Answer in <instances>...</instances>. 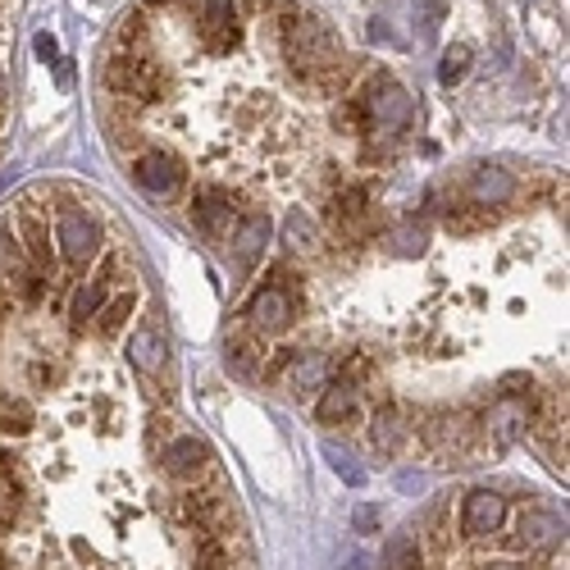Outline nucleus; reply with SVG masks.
I'll return each mask as SVG.
<instances>
[{
	"label": "nucleus",
	"mask_w": 570,
	"mask_h": 570,
	"mask_svg": "<svg viewBox=\"0 0 570 570\" xmlns=\"http://www.w3.org/2000/svg\"><path fill=\"white\" fill-rule=\"evenodd\" d=\"M106 91L115 101H128V106H160L169 91H174V69L156 56V51H141V56H128V51H110L106 69Z\"/></svg>",
	"instance_id": "1"
},
{
	"label": "nucleus",
	"mask_w": 570,
	"mask_h": 570,
	"mask_svg": "<svg viewBox=\"0 0 570 570\" xmlns=\"http://www.w3.org/2000/svg\"><path fill=\"white\" fill-rule=\"evenodd\" d=\"M415 430H420V443L443 465H465L474 448H480V424L465 411H424Z\"/></svg>",
	"instance_id": "2"
},
{
	"label": "nucleus",
	"mask_w": 570,
	"mask_h": 570,
	"mask_svg": "<svg viewBox=\"0 0 570 570\" xmlns=\"http://www.w3.org/2000/svg\"><path fill=\"white\" fill-rule=\"evenodd\" d=\"M278 51H283V60H288L293 78L311 82V73H315V69L343 60V41H338V32L328 28V23H320V19H311V14H306L288 37L278 41Z\"/></svg>",
	"instance_id": "3"
},
{
	"label": "nucleus",
	"mask_w": 570,
	"mask_h": 570,
	"mask_svg": "<svg viewBox=\"0 0 570 570\" xmlns=\"http://www.w3.org/2000/svg\"><path fill=\"white\" fill-rule=\"evenodd\" d=\"M0 278H6L10 297L23 302V306H41L46 293H51V278H46V274L28 261V252L19 247V237H14L10 224H0Z\"/></svg>",
	"instance_id": "4"
},
{
	"label": "nucleus",
	"mask_w": 570,
	"mask_h": 570,
	"mask_svg": "<svg viewBox=\"0 0 570 570\" xmlns=\"http://www.w3.org/2000/svg\"><path fill=\"white\" fill-rule=\"evenodd\" d=\"M10 228H14V237H19V247L28 252V261H32L46 278H60V256H56V228H51V215H46L37 202H19Z\"/></svg>",
	"instance_id": "5"
},
{
	"label": "nucleus",
	"mask_w": 570,
	"mask_h": 570,
	"mask_svg": "<svg viewBox=\"0 0 570 570\" xmlns=\"http://www.w3.org/2000/svg\"><path fill=\"white\" fill-rule=\"evenodd\" d=\"M101 252V233L82 206H60L56 215V256L69 269H87V261H97Z\"/></svg>",
	"instance_id": "6"
},
{
	"label": "nucleus",
	"mask_w": 570,
	"mask_h": 570,
	"mask_svg": "<svg viewBox=\"0 0 570 570\" xmlns=\"http://www.w3.org/2000/svg\"><path fill=\"white\" fill-rule=\"evenodd\" d=\"M324 219L334 228L338 243H365L374 233V206H370V193L365 187H338L334 197H324Z\"/></svg>",
	"instance_id": "7"
},
{
	"label": "nucleus",
	"mask_w": 570,
	"mask_h": 570,
	"mask_svg": "<svg viewBox=\"0 0 570 570\" xmlns=\"http://www.w3.org/2000/svg\"><path fill=\"white\" fill-rule=\"evenodd\" d=\"M237 197L228 193V187L219 183H202L197 193H193V228L202 237H210V243H224V237H233L237 228Z\"/></svg>",
	"instance_id": "8"
},
{
	"label": "nucleus",
	"mask_w": 570,
	"mask_h": 570,
	"mask_svg": "<svg viewBox=\"0 0 570 570\" xmlns=\"http://www.w3.org/2000/svg\"><path fill=\"white\" fill-rule=\"evenodd\" d=\"M132 183H137L147 197H156V202H174V197L183 193V183H187V165H183L174 151L151 147V151H141V156L132 160Z\"/></svg>",
	"instance_id": "9"
},
{
	"label": "nucleus",
	"mask_w": 570,
	"mask_h": 570,
	"mask_svg": "<svg viewBox=\"0 0 570 570\" xmlns=\"http://www.w3.org/2000/svg\"><path fill=\"white\" fill-rule=\"evenodd\" d=\"M160 470L169 474L174 484H202L206 474L215 470L210 465V448L202 439H193V434H178V439H169L160 448Z\"/></svg>",
	"instance_id": "10"
},
{
	"label": "nucleus",
	"mask_w": 570,
	"mask_h": 570,
	"mask_svg": "<svg viewBox=\"0 0 570 570\" xmlns=\"http://www.w3.org/2000/svg\"><path fill=\"white\" fill-rule=\"evenodd\" d=\"M507 525V498L493 493V489H474L465 493V507H461V534L465 539H489Z\"/></svg>",
	"instance_id": "11"
},
{
	"label": "nucleus",
	"mask_w": 570,
	"mask_h": 570,
	"mask_svg": "<svg viewBox=\"0 0 570 570\" xmlns=\"http://www.w3.org/2000/svg\"><path fill=\"white\" fill-rule=\"evenodd\" d=\"M297 306H302V297H288V293H278V288H261L256 302L247 306V328H252V334H261V338L283 334V328L293 324Z\"/></svg>",
	"instance_id": "12"
},
{
	"label": "nucleus",
	"mask_w": 570,
	"mask_h": 570,
	"mask_svg": "<svg viewBox=\"0 0 570 570\" xmlns=\"http://www.w3.org/2000/svg\"><path fill=\"white\" fill-rule=\"evenodd\" d=\"M315 420L328 424V430H356V424H365L361 393H356L352 384H343V379L324 384V397H320V406H315Z\"/></svg>",
	"instance_id": "13"
},
{
	"label": "nucleus",
	"mask_w": 570,
	"mask_h": 570,
	"mask_svg": "<svg viewBox=\"0 0 570 570\" xmlns=\"http://www.w3.org/2000/svg\"><path fill=\"white\" fill-rule=\"evenodd\" d=\"M265 243H269V219L261 210H247L243 219H237V228H233V265L243 269V274L256 269Z\"/></svg>",
	"instance_id": "14"
},
{
	"label": "nucleus",
	"mask_w": 570,
	"mask_h": 570,
	"mask_svg": "<svg viewBox=\"0 0 570 570\" xmlns=\"http://www.w3.org/2000/svg\"><path fill=\"white\" fill-rule=\"evenodd\" d=\"M406 439H411V424H406L402 411L384 397V406L370 415V448H374L379 456H397V452L406 448Z\"/></svg>",
	"instance_id": "15"
},
{
	"label": "nucleus",
	"mask_w": 570,
	"mask_h": 570,
	"mask_svg": "<svg viewBox=\"0 0 570 570\" xmlns=\"http://www.w3.org/2000/svg\"><path fill=\"white\" fill-rule=\"evenodd\" d=\"M515 543H520V548H557V543H561V520H557L552 511L530 507L525 515L515 520Z\"/></svg>",
	"instance_id": "16"
},
{
	"label": "nucleus",
	"mask_w": 570,
	"mask_h": 570,
	"mask_svg": "<svg viewBox=\"0 0 570 570\" xmlns=\"http://www.w3.org/2000/svg\"><path fill=\"white\" fill-rule=\"evenodd\" d=\"M106 302H110V288H106L97 274H91L82 288L73 293V302H69V320H73V328H87L91 320H97V311H101Z\"/></svg>",
	"instance_id": "17"
},
{
	"label": "nucleus",
	"mask_w": 570,
	"mask_h": 570,
	"mask_svg": "<svg viewBox=\"0 0 570 570\" xmlns=\"http://www.w3.org/2000/svg\"><path fill=\"white\" fill-rule=\"evenodd\" d=\"M32 424H37V411H32L28 397L0 393V434H6V439H23V434H32Z\"/></svg>",
	"instance_id": "18"
},
{
	"label": "nucleus",
	"mask_w": 570,
	"mask_h": 570,
	"mask_svg": "<svg viewBox=\"0 0 570 570\" xmlns=\"http://www.w3.org/2000/svg\"><path fill=\"white\" fill-rule=\"evenodd\" d=\"M256 365H261V334H252V328H237V334L228 338V370L252 379Z\"/></svg>",
	"instance_id": "19"
},
{
	"label": "nucleus",
	"mask_w": 570,
	"mask_h": 570,
	"mask_svg": "<svg viewBox=\"0 0 570 570\" xmlns=\"http://www.w3.org/2000/svg\"><path fill=\"white\" fill-rule=\"evenodd\" d=\"M132 306H137V297L132 293H124V297H110L101 311H97V320H91V328H97V334L110 343V338H119L124 334V324L132 320Z\"/></svg>",
	"instance_id": "20"
},
{
	"label": "nucleus",
	"mask_w": 570,
	"mask_h": 570,
	"mask_svg": "<svg viewBox=\"0 0 570 570\" xmlns=\"http://www.w3.org/2000/svg\"><path fill=\"white\" fill-rule=\"evenodd\" d=\"M448 233H456V237H470V233H484L489 224H493V210L489 206H480V202H456L452 210H448Z\"/></svg>",
	"instance_id": "21"
},
{
	"label": "nucleus",
	"mask_w": 570,
	"mask_h": 570,
	"mask_svg": "<svg viewBox=\"0 0 570 570\" xmlns=\"http://www.w3.org/2000/svg\"><path fill=\"white\" fill-rule=\"evenodd\" d=\"M193 570H237V561H233V543L210 539V534H197V548H193Z\"/></svg>",
	"instance_id": "22"
},
{
	"label": "nucleus",
	"mask_w": 570,
	"mask_h": 570,
	"mask_svg": "<svg viewBox=\"0 0 570 570\" xmlns=\"http://www.w3.org/2000/svg\"><path fill=\"white\" fill-rule=\"evenodd\" d=\"M384 570H424V548L415 534H397L384 552Z\"/></svg>",
	"instance_id": "23"
},
{
	"label": "nucleus",
	"mask_w": 570,
	"mask_h": 570,
	"mask_svg": "<svg viewBox=\"0 0 570 570\" xmlns=\"http://www.w3.org/2000/svg\"><path fill=\"white\" fill-rule=\"evenodd\" d=\"M338 379L361 393V389H374V384H379V370H374V361H370L365 352H352V356L338 361Z\"/></svg>",
	"instance_id": "24"
},
{
	"label": "nucleus",
	"mask_w": 570,
	"mask_h": 570,
	"mask_svg": "<svg viewBox=\"0 0 570 570\" xmlns=\"http://www.w3.org/2000/svg\"><path fill=\"white\" fill-rule=\"evenodd\" d=\"M474 193H480V206H498L502 197H511V178L498 174V169H484L474 178Z\"/></svg>",
	"instance_id": "25"
},
{
	"label": "nucleus",
	"mask_w": 570,
	"mask_h": 570,
	"mask_svg": "<svg viewBox=\"0 0 570 570\" xmlns=\"http://www.w3.org/2000/svg\"><path fill=\"white\" fill-rule=\"evenodd\" d=\"M132 361H137L141 370H160V361H165V347L156 343V334H151V328H141V334L132 338Z\"/></svg>",
	"instance_id": "26"
},
{
	"label": "nucleus",
	"mask_w": 570,
	"mask_h": 570,
	"mask_svg": "<svg viewBox=\"0 0 570 570\" xmlns=\"http://www.w3.org/2000/svg\"><path fill=\"white\" fill-rule=\"evenodd\" d=\"M60 379H65V370H60L56 361H32V365H28V384L41 389V393L60 389Z\"/></svg>",
	"instance_id": "27"
},
{
	"label": "nucleus",
	"mask_w": 570,
	"mask_h": 570,
	"mask_svg": "<svg viewBox=\"0 0 570 570\" xmlns=\"http://www.w3.org/2000/svg\"><path fill=\"white\" fill-rule=\"evenodd\" d=\"M465 65H470V51H465V46H452V51L443 56V69H439V78H443V87H452V82H461V78H465Z\"/></svg>",
	"instance_id": "28"
},
{
	"label": "nucleus",
	"mask_w": 570,
	"mask_h": 570,
	"mask_svg": "<svg viewBox=\"0 0 570 570\" xmlns=\"http://www.w3.org/2000/svg\"><path fill=\"white\" fill-rule=\"evenodd\" d=\"M324 374H328V365H324V361H311V365H302V361H297V374H293V384H297V389H306V384H320Z\"/></svg>",
	"instance_id": "29"
},
{
	"label": "nucleus",
	"mask_w": 570,
	"mask_h": 570,
	"mask_svg": "<svg viewBox=\"0 0 570 570\" xmlns=\"http://www.w3.org/2000/svg\"><path fill=\"white\" fill-rule=\"evenodd\" d=\"M233 6H243V14H252V19H265L274 10V0H233Z\"/></svg>",
	"instance_id": "30"
},
{
	"label": "nucleus",
	"mask_w": 570,
	"mask_h": 570,
	"mask_svg": "<svg viewBox=\"0 0 570 570\" xmlns=\"http://www.w3.org/2000/svg\"><path fill=\"white\" fill-rule=\"evenodd\" d=\"M174 439V430H169V420H151V430H147V443L156 448V443H169Z\"/></svg>",
	"instance_id": "31"
},
{
	"label": "nucleus",
	"mask_w": 570,
	"mask_h": 570,
	"mask_svg": "<svg viewBox=\"0 0 570 570\" xmlns=\"http://www.w3.org/2000/svg\"><path fill=\"white\" fill-rule=\"evenodd\" d=\"M37 56H41V60H56V37L41 32V37H37Z\"/></svg>",
	"instance_id": "32"
},
{
	"label": "nucleus",
	"mask_w": 570,
	"mask_h": 570,
	"mask_svg": "<svg viewBox=\"0 0 570 570\" xmlns=\"http://www.w3.org/2000/svg\"><path fill=\"white\" fill-rule=\"evenodd\" d=\"M14 311V297H10V288H6V278H0V315H10Z\"/></svg>",
	"instance_id": "33"
},
{
	"label": "nucleus",
	"mask_w": 570,
	"mask_h": 570,
	"mask_svg": "<svg viewBox=\"0 0 570 570\" xmlns=\"http://www.w3.org/2000/svg\"><path fill=\"white\" fill-rule=\"evenodd\" d=\"M356 530H361V534H365V530H374V511H370V507H365V511H356Z\"/></svg>",
	"instance_id": "34"
},
{
	"label": "nucleus",
	"mask_w": 570,
	"mask_h": 570,
	"mask_svg": "<svg viewBox=\"0 0 570 570\" xmlns=\"http://www.w3.org/2000/svg\"><path fill=\"white\" fill-rule=\"evenodd\" d=\"M0 530H14V520H10L6 511H0Z\"/></svg>",
	"instance_id": "35"
},
{
	"label": "nucleus",
	"mask_w": 570,
	"mask_h": 570,
	"mask_svg": "<svg viewBox=\"0 0 570 570\" xmlns=\"http://www.w3.org/2000/svg\"><path fill=\"white\" fill-rule=\"evenodd\" d=\"M0 570H10V552L6 548H0Z\"/></svg>",
	"instance_id": "36"
}]
</instances>
